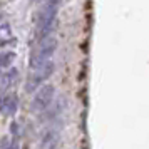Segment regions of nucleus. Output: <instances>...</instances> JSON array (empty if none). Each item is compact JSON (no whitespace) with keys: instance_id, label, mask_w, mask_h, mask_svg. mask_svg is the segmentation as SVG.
<instances>
[{"instance_id":"nucleus-1","label":"nucleus","mask_w":149,"mask_h":149,"mask_svg":"<svg viewBox=\"0 0 149 149\" xmlns=\"http://www.w3.org/2000/svg\"><path fill=\"white\" fill-rule=\"evenodd\" d=\"M59 5H61V0H45L42 3L39 15H37V35H39V39L50 35L55 24L57 12H59Z\"/></svg>"},{"instance_id":"nucleus-8","label":"nucleus","mask_w":149,"mask_h":149,"mask_svg":"<svg viewBox=\"0 0 149 149\" xmlns=\"http://www.w3.org/2000/svg\"><path fill=\"white\" fill-rule=\"evenodd\" d=\"M3 99H5V95H3L2 91H0V112H2V109H3Z\"/></svg>"},{"instance_id":"nucleus-4","label":"nucleus","mask_w":149,"mask_h":149,"mask_svg":"<svg viewBox=\"0 0 149 149\" xmlns=\"http://www.w3.org/2000/svg\"><path fill=\"white\" fill-rule=\"evenodd\" d=\"M55 94V87L50 86V84H45V86H40V87L35 91L34 101H32V106H34L35 111H44L50 106V102L54 99Z\"/></svg>"},{"instance_id":"nucleus-5","label":"nucleus","mask_w":149,"mask_h":149,"mask_svg":"<svg viewBox=\"0 0 149 149\" xmlns=\"http://www.w3.org/2000/svg\"><path fill=\"white\" fill-rule=\"evenodd\" d=\"M2 111L7 112V114H14L15 111H17V95L15 94L5 95V99H3V109Z\"/></svg>"},{"instance_id":"nucleus-2","label":"nucleus","mask_w":149,"mask_h":149,"mask_svg":"<svg viewBox=\"0 0 149 149\" xmlns=\"http://www.w3.org/2000/svg\"><path fill=\"white\" fill-rule=\"evenodd\" d=\"M55 49H57V39L54 35H47L39 40L37 47L34 49V52L30 55V67L37 69L40 67L42 64L50 61V57L54 55Z\"/></svg>"},{"instance_id":"nucleus-6","label":"nucleus","mask_w":149,"mask_h":149,"mask_svg":"<svg viewBox=\"0 0 149 149\" xmlns=\"http://www.w3.org/2000/svg\"><path fill=\"white\" fill-rule=\"evenodd\" d=\"M14 42V35H12V30L8 27V24H2L0 25V44H10Z\"/></svg>"},{"instance_id":"nucleus-7","label":"nucleus","mask_w":149,"mask_h":149,"mask_svg":"<svg viewBox=\"0 0 149 149\" xmlns=\"http://www.w3.org/2000/svg\"><path fill=\"white\" fill-rule=\"evenodd\" d=\"M15 59V54L14 52H0V69L2 67H8Z\"/></svg>"},{"instance_id":"nucleus-3","label":"nucleus","mask_w":149,"mask_h":149,"mask_svg":"<svg viewBox=\"0 0 149 149\" xmlns=\"http://www.w3.org/2000/svg\"><path fill=\"white\" fill-rule=\"evenodd\" d=\"M52 72H54V62L52 61L42 64L40 67H37V69H32V74L29 75L25 89L27 91H37L42 86V82L52 75Z\"/></svg>"}]
</instances>
